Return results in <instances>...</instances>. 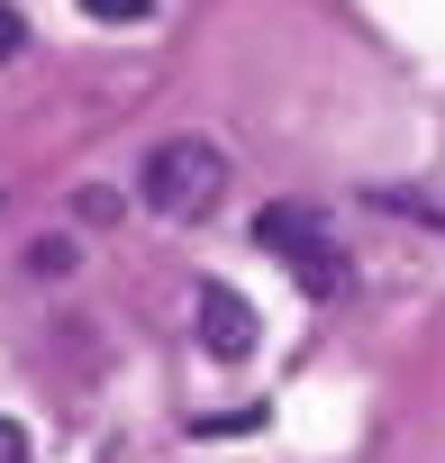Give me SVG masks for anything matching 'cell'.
<instances>
[{
	"label": "cell",
	"mask_w": 445,
	"mask_h": 463,
	"mask_svg": "<svg viewBox=\"0 0 445 463\" xmlns=\"http://www.w3.org/2000/svg\"><path fill=\"white\" fill-rule=\"evenodd\" d=\"M255 246H264L273 264H291L309 300H346V282H355L346 246L327 237V218L300 209V200H264V209H255Z\"/></svg>",
	"instance_id": "obj_1"
},
{
	"label": "cell",
	"mask_w": 445,
	"mask_h": 463,
	"mask_svg": "<svg viewBox=\"0 0 445 463\" xmlns=\"http://www.w3.org/2000/svg\"><path fill=\"white\" fill-rule=\"evenodd\" d=\"M137 191H146V209H164V218H209L218 191H228V146H218V137H164V146L137 164Z\"/></svg>",
	"instance_id": "obj_2"
},
{
	"label": "cell",
	"mask_w": 445,
	"mask_h": 463,
	"mask_svg": "<svg viewBox=\"0 0 445 463\" xmlns=\"http://www.w3.org/2000/svg\"><path fill=\"white\" fill-rule=\"evenodd\" d=\"M191 309H200V345H209L218 364H246V354H255V309H246L228 282H209Z\"/></svg>",
	"instance_id": "obj_3"
},
{
	"label": "cell",
	"mask_w": 445,
	"mask_h": 463,
	"mask_svg": "<svg viewBox=\"0 0 445 463\" xmlns=\"http://www.w3.org/2000/svg\"><path fill=\"white\" fill-rule=\"evenodd\" d=\"M391 209H409V218H445V191H382Z\"/></svg>",
	"instance_id": "obj_4"
},
{
	"label": "cell",
	"mask_w": 445,
	"mask_h": 463,
	"mask_svg": "<svg viewBox=\"0 0 445 463\" xmlns=\"http://www.w3.org/2000/svg\"><path fill=\"white\" fill-rule=\"evenodd\" d=\"M82 10H91V19H109V28H128V19H146V10H155V0H82Z\"/></svg>",
	"instance_id": "obj_5"
},
{
	"label": "cell",
	"mask_w": 445,
	"mask_h": 463,
	"mask_svg": "<svg viewBox=\"0 0 445 463\" xmlns=\"http://www.w3.org/2000/svg\"><path fill=\"white\" fill-rule=\"evenodd\" d=\"M19 46H28V28H19V10H10V0H0V64H10Z\"/></svg>",
	"instance_id": "obj_6"
},
{
	"label": "cell",
	"mask_w": 445,
	"mask_h": 463,
	"mask_svg": "<svg viewBox=\"0 0 445 463\" xmlns=\"http://www.w3.org/2000/svg\"><path fill=\"white\" fill-rule=\"evenodd\" d=\"M0 463H28V427L19 418H0Z\"/></svg>",
	"instance_id": "obj_7"
}]
</instances>
